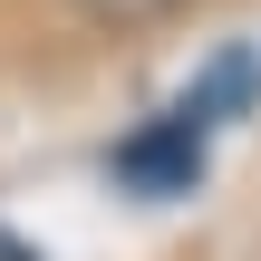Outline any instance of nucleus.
I'll return each instance as SVG.
<instances>
[{
	"label": "nucleus",
	"instance_id": "f257e3e1",
	"mask_svg": "<svg viewBox=\"0 0 261 261\" xmlns=\"http://www.w3.org/2000/svg\"><path fill=\"white\" fill-rule=\"evenodd\" d=\"M116 174H126L136 194H184V184L203 174V126L174 107L155 136H126V145H116Z\"/></svg>",
	"mask_w": 261,
	"mask_h": 261
},
{
	"label": "nucleus",
	"instance_id": "f03ea898",
	"mask_svg": "<svg viewBox=\"0 0 261 261\" xmlns=\"http://www.w3.org/2000/svg\"><path fill=\"white\" fill-rule=\"evenodd\" d=\"M77 19H97V29H155V19H174L184 0H68Z\"/></svg>",
	"mask_w": 261,
	"mask_h": 261
}]
</instances>
